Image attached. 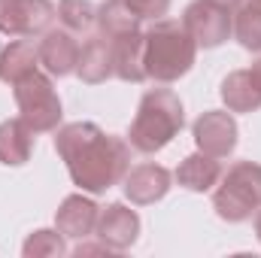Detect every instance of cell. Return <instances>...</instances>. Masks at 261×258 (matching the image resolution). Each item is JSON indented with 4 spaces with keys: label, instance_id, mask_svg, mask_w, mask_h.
I'll use <instances>...</instances> for the list:
<instances>
[{
    "label": "cell",
    "instance_id": "1",
    "mask_svg": "<svg viewBox=\"0 0 261 258\" xmlns=\"http://www.w3.org/2000/svg\"><path fill=\"white\" fill-rule=\"evenodd\" d=\"M55 152L67 164L73 186L103 194L130 170V143L113 137L94 122H70L55 131Z\"/></svg>",
    "mask_w": 261,
    "mask_h": 258
},
{
    "label": "cell",
    "instance_id": "2",
    "mask_svg": "<svg viewBox=\"0 0 261 258\" xmlns=\"http://www.w3.org/2000/svg\"><path fill=\"white\" fill-rule=\"evenodd\" d=\"M197 58V43L192 34L182 28V21L173 18H158L146 34H143V64L146 79L155 82H176L182 79Z\"/></svg>",
    "mask_w": 261,
    "mask_h": 258
},
{
    "label": "cell",
    "instance_id": "3",
    "mask_svg": "<svg viewBox=\"0 0 261 258\" xmlns=\"http://www.w3.org/2000/svg\"><path fill=\"white\" fill-rule=\"evenodd\" d=\"M182 125H186V113L179 94L170 88H152L140 97L137 116L128 128V143L130 149L143 155H155L182 131Z\"/></svg>",
    "mask_w": 261,
    "mask_h": 258
},
{
    "label": "cell",
    "instance_id": "4",
    "mask_svg": "<svg viewBox=\"0 0 261 258\" xmlns=\"http://www.w3.org/2000/svg\"><path fill=\"white\" fill-rule=\"evenodd\" d=\"M213 210L225 222H246L261 210V164L255 161H237L231 164L219 189L213 192Z\"/></svg>",
    "mask_w": 261,
    "mask_h": 258
},
{
    "label": "cell",
    "instance_id": "5",
    "mask_svg": "<svg viewBox=\"0 0 261 258\" xmlns=\"http://www.w3.org/2000/svg\"><path fill=\"white\" fill-rule=\"evenodd\" d=\"M15 91V107H18V116L34 128V134H46V131H58L61 125V97L52 85V79L40 70H34L31 76L18 79L12 85Z\"/></svg>",
    "mask_w": 261,
    "mask_h": 258
},
{
    "label": "cell",
    "instance_id": "6",
    "mask_svg": "<svg viewBox=\"0 0 261 258\" xmlns=\"http://www.w3.org/2000/svg\"><path fill=\"white\" fill-rule=\"evenodd\" d=\"M58 9L52 0H0V34L37 37L46 34Z\"/></svg>",
    "mask_w": 261,
    "mask_h": 258
},
{
    "label": "cell",
    "instance_id": "7",
    "mask_svg": "<svg viewBox=\"0 0 261 258\" xmlns=\"http://www.w3.org/2000/svg\"><path fill=\"white\" fill-rule=\"evenodd\" d=\"M182 28L192 34L197 49H216L234 34V15L228 9H219L206 0H195L182 12Z\"/></svg>",
    "mask_w": 261,
    "mask_h": 258
},
{
    "label": "cell",
    "instance_id": "8",
    "mask_svg": "<svg viewBox=\"0 0 261 258\" xmlns=\"http://www.w3.org/2000/svg\"><path fill=\"white\" fill-rule=\"evenodd\" d=\"M192 137H195V146L200 152H206L213 158H228L237 149L240 128L228 110H206L192 125Z\"/></svg>",
    "mask_w": 261,
    "mask_h": 258
},
{
    "label": "cell",
    "instance_id": "9",
    "mask_svg": "<svg viewBox=\"0 0 261 258\" xmlns=\"http://www.w3.org/2000/svg\"><path fill=\"white\" fill-rule=\"evenodd\" d=\"M94 234L113 252H125L140 237V216H137V210H130L125 203H110V207L100 210Z\"/></svg>",
    "mask_w": 261,
    "mask_h": 258
},
{
    "label": "cell",
    "instance_id": "10",
    "mask_svg": "<svg viewBox=\"0 0 261 258\" xmlns=\"http://www.w3.org/2000/svg\"><path fill=\"white\" fill-rule=\"evenodd\" d=\"M170 183H173V173L155 161H146V164H137L130 167L122 179V189L125 197L137 207H149L155 200H161L164 194L170 192Z\"/></svg>",
    "mask_w": 261,
    "mask_h": 258
},
{
    "label": "cell",
    "instance_id": "11",
    "mask_svg": "<svg viewBox=\"0 0 261 258\" xmlns=\"http://www.w3.org/2000/svg\"><path fill=\"white\" fill-rule=\"evenodd\" d=\"M97 216H100V207L85 197V194H67L55 213V228L64 234V237H73V240H85L88 234H94L97 228Z\"/></svg>",
    "mask_w": 261,
    "mask_h": 258
},
{
    "label": "cell",
    "instance_id": "12",
    "mask_svg": "<svg viewBox=\"0 0 261 258\" xmlns=\"http://www.w3.org/2000/svg\"><path fill=\"white\" fill-rule=\"evenodd\" d=\"M37 52H40V64L49 70V76H70V73H76L82 46L64 28V31H46Z\"/></svg>",
    "mask_w": 261,
    "mask_h": 258
},
{
    "label": "cell",
    "instance_id": "13",
    "mask_svg": "<svg viewBox=\"0 0 261 258\" xmlns=\"http://www.w3.org/2000/svg\"><path fill=\"white\" fill-rule=\"evenodd\" d=\"M222 173H225V170H222L219 158H213V155H206V152L197 149L195 155H186V158L179 161L173 179H176L182 189H189V192H210L213 186H219Z\"/></svg>",
    "mask_w": 261,
    "mask_h": 258
},
{
    "label": "cell",
    "instance_id": "14",
    "mask_svg": "<svg viewBox=\"0 0 261 258\" xmlns=\"http://www.w3.org/2000/svg\"><path fill=\"white\" fill-rule=\"evenodd\" d=\"M222 104L228 113H255L261 110V85L255 82L252 70H234L222 79Z\"/></svg>",
    "mask_w": 261,
    "mask_h": 258
},
{
    "label": "cell",
    "instance_id": "15",
    "mask_svg": "<svg viewBox=\"0 0 261 258\" xmlns=\"http://www.w3.org/2000/svg\"><path fill=\"white\" fill-rule=\"evenodd\" d=\"M31 152H34V128L21 116L3 119L0 122V164L21 167L31 161Z\"/></svg>",
    "mask_w": 261,
    "mask_h": 258
},
{
    "label": "cell",
    "instance_id": "16",
    "mask_svg": "<svg viewBox=\"0 0 261 258\" xmlns=\"http://www.w3.org/2000/svg\"><path fill=\"white\" fill-rule=\"evenodd\" d=\"M76 76L88 85H100L113 76V40H107L103 34L91 37L82 52H79V64H76Z\"/></svg>",
    "mask_w": 261,
    "mask_h": 258
},
{
    "label": "cell",
    "instance_id": "17",
    "mask_svg": "<svg viewBox=\"0 0 261 258\" xmlns=\"http://www.w3.org/2000/svg\"><path fill=\"white\" fill-rule=\"evenodd\" d=\"M113 76L122 82H143L146 64H143V31L125 34L113 40Z\"/></svg>",
    "mask_w": 261,
    "mask_h": 258
},
{
    "label": "cell",
    "instance_id": "18",
    "mask_svg": "<svg viewBox=\"0 0 261 258\" xmlns=\"http://www.w3.org/2000/svg\"><path fill=\"white\" fill-rule=\"evenodd\" d=\"M40 67V52L28 40H15L6 49H0V82L15 85L18 79L31 76Z\"/></svg>",
    "mask_w": 261,
    "mask_h": 258
},
{
    "label": "cell",
    "instance_id": "19",
    "mask_svg": "<svg viewBox=\"0 0 261 258\" xmlns=\"http://www.w3.org/2000/svg\"><path fill=\"white\" fill-rule=\"evenodd\" d=\"M140 15L130 9L125 0H103L97 6V28L107 40L125 37V34H137L140 31Z\"/></svg>",
    "mask_w": 261,
    "mask_h": 258
},
{
    "label": "cell",
    "instance_id": "20",
    "mask_svg": "<svg viewBox=\"0 0 261 258\" xmlns=\"http://www.w3.org/2000/svg\"><path fill=\"white\" fill-rule=\"evenodd\" d=\"M234 37L243 49L261 52V0H243L234 12Z\"/></svg>",
    "mask_w": 261,
    "mask_h": 258
},
{
    "label": "cell",
    "instance_id": "21",
    "mask_svg": "<svg viewBox=\"0 0 261 258\" xmlns=\"http://www.w3.org/2000/svg\"><path fill=\"white\" fill-rule=\"evenodd\" d=\"M58 18L70 34H85L97 24V6L91 0H58Z\"/></svg>",
    "mask_w": 261,
    "mask_h": 258
},
{
    "label": "cell",
    "instance_id": "22",
    "mask_svg": "<svg viewBox=\"0 0 261 258\" xmlns=\"http://www.w3.org/2000/svg\"><path fill=\"white\" fill-rule=\"evenodd\" d=\"M67 252V243H64V234L55 228H40L34 231L24 246H21V255L24 258H49V255H64Z\"/></svg>",
    "mask_w": 261,
    "mask_h": 258
},
{
    "label": "cell",
    "instance_id": "23",
    "mask_svg": "<svg viewBox=\"0 0 261 258\" xmlns=\"http://www.w3.org/2000/svg\"><path fill=\"white\" fill-rule=\"evenodd\" d=\"M125 3L140 18H152V21H158L170 12V0H125Z\"/></svg>",
    "mask_w": 261,
    "mask_h": 258
},
{
    "label": "cell",
    "instance_id": "24",
    "mask_svg": "<svg viewBox=\"0 0 261 258\" xmlns=\"http://www.w3.org/2000/svg\"><path fill=\"white\" fill-rule=\"evenodd\" d=\"M206 3H213V6H219V9H228V12H231V9H237L243 0H206Z\"/></svg>",
    "mask_w": 261,
    "mask_h": 258
},
{
    "label": "cell",
    "instance_id": "25",
    "mask_svg": "<svg viewBox=\"0 0 261 258\" xmlns=\"http://www.w3.org/2000/svg\"><path fill=\"white\" fill-rule=\"evenodd\" d=\"M249 70H252V76H255V82L261 85V58H258V61H255L252 67H249Z\"/></svg>",
    "mask_w": 261,
    "mask_h": 258
},
{
    "label": "cell",
    "instance_id": "26",
    "mask_svg": "<svg viewBox=\"0 0 261 258\" xmlns=\"http://www.w3.org/2000/svg\"><path fill=\"white\" fill-rule=\"evenodd\" d=\"M255 237H258V243H261V210L255 213Z\"/></svg>",
    "mask_w": 261,
    "mask_h": 258
}]
</instances>
